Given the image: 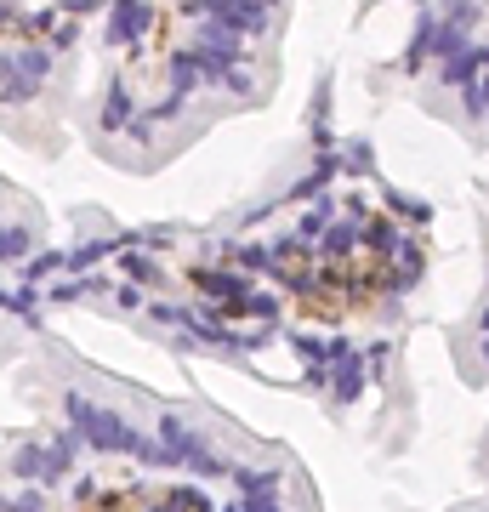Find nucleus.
<instances>
[{
    "label": "nucleus",
    "instance_id": "1",
    "mask_svg": "<svg viewBox=\"0 0 489 512\" xmlns=\"http://www.w3.org/2000/svg\"><path fill=\"white\" fill-rule=\"evenodd\" d=\"M148 29V6L143 0H114V18H109V46H131V40Z\"/></svg>",
    "mask_w": 489,
    "mask_h": 512
},
{
    "label": "nucleus",
    "instance_id": "2",
    "mask_svg": "<svg viewBox=\"0 0 489 512\" xmlns=\"http://www.w3.org/2000/svg\"><path fill=\"white\" fill-rule=\"evenodd\" d=\"M35 92H40V80H29V74H18V69L0 74V97H6V103H29Z\"/></svg>",
    "mask_w": 489,
    "mask_h": 512
},
{
    "label": "nucleus",
    "instance_id": "3",
    "mask_svg": "<svg viewBox=\"0 0 489 512\" xmlns=\"http://www.w3.org/2000/svg\"><path fill=\"white\" fill-rule=\"evenodd\" d=\"M12 69L29 74V80H46V74H52V52H46V46H29V52L12 57Z\"/></svg>",
    "mask_w": 489,
    "mask_h": 512
},
{
    "label": "nucleus",
    "instance_id": "4",
    "mask_svg": "<svg viewBox=\"0 0 489 512\" xmlns=\"http://www.w3.org/2000/svg\"><path fill=\"white\" fill-rule=\"evenodd\" d=\"M126 114H131V92H126V86H114L109 103H103V131H114L120 120H126Z\"/></svg>",
    "mask_w": 489,
    "mask_h": 512
},
{
    "label": "nucleus",
    "instance_id": "5",
    "mask_svg": "<svg viewBox=\"0 0 489 512\" xmlns=\"http://www.w3.org/2000/svg\"><path fill=\"white\" fill-rule=\"evenodd\" d=\"M6 23H12V0H0V29H6Z\"/></svg>",
    "mask_w": 489,
    "mask_h": 512
}]
</instances>
